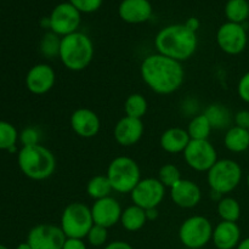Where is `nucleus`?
Wrapping results in <instances>:
<instances>
[{"mask_svg":"<svg viewBox=\"0 0 249 249\" xmlns=\"http://www.w3.org/2000/svg\"><path fill=\"white\" fill-rule=\"evenodd\" d=\"M143 83L158 95H170L184 84L185 71L181 62L160 53L146 56L140 66Z\"/></svg>","mask_w":249,"mask_h":249,"instance_id":"f257e3e1","label":"nucleus"},{"mask_svg":"<svg viewBox=\"0 0 249 249\" xmlns=\"http://www.w3.org/2000/svg\"><path fill=\"white\" fill-rule=\"evenodd\" d=\"M156 50L160 55L179 62L190 60L198 46V39L195 32L185 24H170L157 33L155 38Z\"/></svg>","mask_w":249,"mask_h":249,"instance_id":"f03ea898","label":"nucleus"},{"mask_svg":"<svg viewBox=\"0 0 249 249\" xmlns=\"http://www.w3.org/2000/svg\"><path fill=\"white\" fill-rule=\"evenodd\" d=\"M17 163L21 172L28 179L43 181L55 173L56 158L45 146H22L17 155Z\"/></svg>","mask_w":249,"mask_h":249,"instance_id":"7ed1b4c3","label":"nucleus"},{"mask_svg":"<svg viewBox=\"0 0 249 249\" xmlns=\"http://www.w3.org/2000/svg\"><path fill=\"white\" fill-rule=\"evenodd\" d=\"M94 57V43L82 32L62 36L58 58L67 70L80 72L89 67Z\"/></svg>","mask_w":249,"mask_h":249,"instance_id":"20e7f679","label":"nucleus"},{"mask_svg":"<svg viewBox=\"0 0 249 249\" xmlns=\"http://www.w3.org/2000/svg\"><path fill=\"white\" fill-rule=\"evenodd\" d=\"M108 178L113 191L118 194H130L141 180V170L136 160L128 156L113 158L107 167Z\"/></svg>","mask_w":249,"mask_h":249,"instance_id":"39448f33","label":"nucleus"},{"mask_svg":"<svg viewBox=\"0 0 249 249\" xmlns=\"http://www.w3.org/2000/svg\"><path fill=\"white\" fill-rule=\"evenodd\" d=\"M94 225L91 208L83 202L67 204L61 214L60 228L67 238H87Z\"/></svg>","mask_w":249,"mask_h":249,"instance_id":"423d86ee","label":"nucleus"},{"mask_svg":"<svg viewBox=\"0 0 249 249\" xmlns=\"http://www.w3.org/2000/svg\"><path fill=\"white\" fill-rule=\"evenodd\" d=\"M242 180V168L236 160L224 158L218 162L207 173V182L211 191L216 194L228 195L232 192Z\"/></svg>","mask_w":249,"mask_h":249,"instance_id":"0eeeda50","label":"nucleus"},{"mask_svg":"<svg viewBox=\"0 0 249 249\" xmlns=\"http://www.w3.org/2000/svg\"><path fill=\"white\" fill-rule=\"evenodd\" d=\"M213 225L203 215H192L184 220L179 229V240L184 247L201 249L206 247L213 237Z\"/></svg>","mask_w":249,"mask_h":249,"instance_id":"6e6552de","label":"nucleus"},{"mask_svg":"<svg viewBox=\"0 0 249 249\" xmlns=\"http://www.w3.org/2000/svg\"><path fill=\"white\" fill-rule=\"evenodd\" d=\"M186 164L196 172H207L218 162V152L209 140H191L184 151Z\"/></svg>","mask_w":249,"mask_h":249,"instance_id":"1a4fd4ad","label":"nucleus"},{"mask_svg":"<svg viewBox=\"0 0 249 249\" xmlns=\"http://www.w3.org/2000/svg\"><path fill=\"white\" fill-rule=\"evenodd\" d=\"M131 201L142 209L158 208L165 197V187L157 178H145L130 192Z\"/></svg>","mask_w":249,"mask_h":249,"instance_id":"9d476101","label":"nucleus"},{"mask_svg":"<svg viewBox=\"0 0 249 249\" xmlns=\"http://www.w3.org/2000/svg\"><path fill=\"white\" fill-rule=\"evenodd\" d=\"M216 43L220 50L228 55H238L247 46L248 36L245 24L226 22L216 32Z\"/></svg>","mask_w":249,"mask_h":249,"instance_id":"9b49d317","label":"nucleus"},{"mask_svg":"<svg viewBox=\"0 0 249 249\" xmlns=\"http://www.w3.org/2000/svg\"><path fill=\"white\" fill-rule=\"evenodd\" d=\"M50 31L58 36H66L78 32L80 21V12L71 2H61L53 7V12L49 16Z\"/></svg>","mask_w":249,"mask_h":249,"instance_id":"f8f14e48","label":"nucleus"},{"mask_svg":"<svg viewBox=\"0 0 249 249\" xmlns=\"http://www.w3.org/2000/svg\"><path fill=\"white\" fill-rule=\"evenodd\" d=\"M66 238L60 226L39 224L28 232L27 243L32 249H62Z\"/></svg>","mask_w":249,"mask_h":249,"instance_id":"ddd939ff","label":"nucleus"},{"mask_svg":"<svg viewBox=\"0 0 249 249\" xmlns=\"http://www.w3.org/2000/svg\"><path fill=\"white\" fill-rule=\"evenodd\" d=\"M73 133L83 139H92L100 133L101 121L96 112L90 108H77L70 118Z\"/></svg>","mask_w":249,"mask_h":249,"instance_id":"4468645a","label":"nucleus"},{"mask_svg":"<svg viewBox=\"0 0 249 249\" xmlns=\"http://www.w3.org/2000/svg\"><path fill=\"white\" fill-rule=\"evenodd\" d=\"M56 83V73L48 63L34 65L26 75V87L32 94L44 95L50 91Z\"/></svg>","mask_w":249,"mask_h":249,"instance_id":"2eb2a0df","label":"nucleus"},{"mask_svg":"<svg viewBox=\"0 0 249 249\" xmlns=\"http://www.w3.org/2000/svg\"><path fill=\"white\" fill-rule=\"evenodd\" d=\"M122 213H123V209H122L121 204L112 196L97 199L91 207L94 224L104 226L106 229H109L118 224L121 221Z\"/></svg>","mask_w":249,"mask_h":249,"instance_id":"dca6fc26","label":"nucleus"},{"mask_svg":"<svg viewBox=\"0 0 249 249\" xmlns=\"http://www.w3.org/2000/svg\"><path fill=\"white\" fill-rule=\"evenodd\" d=\"M145 131L142 119L124 116L116 123L113 129L114 140L123 147H131L141 140Z\"/></svg>","mask_w":249,"mask_h":249,"instance_id":"f3484780","label":"nucleus"},{"mask_svg":"<svg viewBox=\"0 0 249 249\" xmlns=\"http://www.w3.org/2000/svg\"><path fill=\"white\" fill-rule=\"evenodd\" d=\"M169 190L173 203L180 208H195L202 199L201 187L192 180L181 179Z\"/></svg>","mask_w":249,"mask_h":249,"instance_id":"a211bd4d","label":"nucleus"},{"mask_svg":"<svg viewBox=\"0 0 249 249\" xmlns=\"http://www.w3.org/2000/svg\"><path fill=\"white\" fill-rule=\"evenodd\" d=\"M118 14L126 23H143L152 16V5L148 0H123L119 4Z\"/></svg>","mask_w":249,"mask_h":249,"instance_id":"6ab92c4d","label":"nucleus"},{"mask_svg":"<svg viewBox=\"0 0 249 249\" xmlns=\"http://www.w3.org/2000/svg\"><path fill=\"white\" fill-rule=\"evenodd\" d=\"M218 249H235L241 242V230L237 223L220 221L213 230L212 237Z\"/></svg>","mask_w":249,"mask_h":249,"instance_id":"aec40b11","label":"nucleus"},{"mask_svg":"<svg viewBox=\"0 0 249 249\" xmlns=\"http://www.w3.org/2000/svg\"><path fill=\"white\" fill-rule=\"evenodd\" d=\"M190 141H191V138L186 129L173 126L163 131L160 139V145L164 152L178 155V153H184Z\"/></svg>","mask_w":249,"mask_h":249,"instance_id":"412c9836","label":"nucleus"},{"mask_svg":"<svg viewBox=\"0 0 249 249\" xmlns=\"http://www.w3.org/2000/svg\"><path fill=\"white\" fill-rule=\"evenodd\" d=\"M224 145L230 152H245L249 148V130L237 125L230 126L224 135Z\"/></svg>","mask_w":249,"mask_h":249,"instance_id":"4be33fe9","label":"nucleus"},{"mask_svg":"<svg viewBox=\"0 0 249 249\" xmlns=\"http://www.w3.org/2000/svg\"><path fill=\"white\" fill-rule=\"evenodd\" d=\"M119 223L122 224L123 229H125L129 232L140 231L145 226V224L147 223L146 211L141 208V207L131 204V206L123 209V213H122L121 221Z\"/></svg>","mask_w":249,"mask_h":249,"instance_id":"5701e85b","label":"nucleus"},{"mask_svg":"<svg viewBox=\"0 0 249 249\" xmlns=\"http://www.w3.org/2000/svg\"><path fill=\"white\" fill-rule=\"evenodd\" d=\"M204 116L211 123L213 129H226L230 128L231 114L230 111L221 104H212L204 109Z\"/></svg>","mask_w":249,"mask_h":249,"instance_id":"b1692460","label":"nucleus"},{"mask_svg":"<svg viewBox=\"0 0 249 249\" xmlns=\"http://www.w3.org/2000/svg\"><path fill=\"white\" fill-rule=\"evenodd\" d=\"M112 191H113V189H112V185L109 182L108 178L106 177V174L95 175L87 184L88 196L94 199V201L109 197Z\"/></svg>","mask_w":249,"mask_h":249,"instance_id":"393cba45","label":"nucleus"},{"mask_svg":"<svg viewBox=\"0 0 249 249\" xmlns=\"http://www.w3.org/2000/svg\"><path fill=\"white\" fill-rule=\"evenodd\" d=\"M216 212L220 216L221 221H230L237 223L241 216L240 202L233 197H221L216 206Z\"/></svg>","mask_w":249,"mask_h":249,"instance_id":"a878e982","label":"nucleus"},{"mask_svg":"<svg viewBox=\"0 0 249 249\" xmlns=\"http://www.w3.org/2000/svg\"><path fill=\"white\" fill-rule=\"evenodd\" d=\"M148 109V104L146 97L142 94L134 92L126 97L124 102V112L125 116L131 117V118L142 119L146 116Z\"/></svg>","mask_w":249,"mask_h":249,"instance_id":"bb28decb","label":"nucleus"},{"mask_svg":"<svg viewBox=\"0 0 249 249\" xmlns=\"http://www.w3.org/2000/svg\"><path fill=\"white\" fill-rule=\"evenodd\" d=\"M186 130L191 140H208L213 128L207 117L202 113L197 114L190 121Z\"/></svg>","mask_w":249,"mask_h":249,"instance_id":"cd10ccee","label":"nucleus"},{"mask_svg":"<svg viewBox=\"0 0 249 249\" xmlns=\"http://www.w3.org/2000/svg\"><path fill=\"white\" fill-rule=\"evenodd\" d=\"M225 15L229 22L243 24L249 17V2L247 0H229L225 5Z\"/></svg>","mask_w":249,"mask_h":249,"instance_id":"c85d7f7f","label":"nucleus"},{"mask_svg":"<svg viewBox=\"0 0 249 249\" xmlns=\"http://www.w3.org/2000/svg\"><path fill=\"white\" fill-rule=\"evenodd\" d=\"M18 135L17 129L11 123L0 121V150L9 151V152L16 150Z\"/></svg>","mask_w":249,"mask_h":249,"instance_id":"c756f323","label":"nucleus"},{"mask_svg":"<svg viewBox=\"0 0 249 249\" xmlns=\"http://www.w3.org/2000/svg\"><path fill=\"white\" fill-rule=\"evenodd\" d=\"M60 44L61 36L55 34L53 32H49L43 36L40 41V53L45 56L46 58H55L58 57L60 53Z\"/></svg>","mask_w":249,"mask_h":249,"instance_id":"7c9ffc66","label":"nucleus"},{"mask_svg":"<svg viewBox=\"0 0 249 249\" xmlns=\"http://www.w3.org/2000/svg\"><path fill=\"white\" fill-rule=\"evenodd\" d=\"M158 180L164 185L165 189H172L175 184L180 181L182 179L181 173H180L179 168L177 165L172 164V163H168V164L162 165L160 168V172H158Z\"/></svg>","mask_w":249,"mask_h":249,"instance_id":"2f4dec72","label":"nucleus"},{"mask_svg":"<svg viewBox=\"0 0 249 249\" xmlns=\"http://www.w3.org/2000/svg\"><path fill=\"white\" fill-rule=\"evenodd\" d=\"M107 238H108V229L96 225V224L92 225L87 236L88 243L92 247H102L106 245Z\"/></svg>","mask_w":249,"mask_h":249,"instance_id":"473e14b6","label":"nucleus"},{"mask_svg":"<svg viewBox=\"0 0 249 249\" xmlns=\"http://www.w3.org/2000/svg\"><path fill=\"white\" fill-rule=\"evenodd\" d=\"M80 14H91L101 7L102 0H70Z\"/></svg>","mask_w":249,"mask_h":249,"instance_id":"72a5a7b5","label":"nucleus"},{"mask_svg":"<svg viewBox=\"0 0 249 249\" xmlns=\"http://www.w3.org/2000/svg\"><path fill=\"white\" fill-rule=\"evenodd\" d=\"M19 141H21L22 146H33L38 145L39 141H40V133L36 128L33 126H28V128H24L21 131V134L18 135Z\"/></svg>","mask_w":249,"mask_h":249,"instance_id":"f704fd0d","label":"nucleus"},{"mask_svg":"<svg viewBox=\"0 0 249 249\" xmlns=\"http://www.w3.org/2000/svg\"><path fill=\"white\" fill-rule=\"evenodd\" d=\"M237 94L242 101L249 104V72L245 73L241 77L240 82L237 84Z\"/></svg>","mask_w":249,"mask_h":249,"instance_id":"c9c22d12","label":"nucleus"},{"mask_svg":"<svg viewBox=\"0 0 249 249\" xmlns=\"http://www.w3.org/2000/svg\"><path fill=\"white\" fill-rule=\"evenodd\" d=\"M233 122H235V125L240 126V128L249 129V111L247 109L238 111L233 117Z\"/></svg>","mask_w":249,"mask_h":249,"instance_id":"e433bc0d","label":"nucleus"},{"mask_svg":"<svg viewBox=\"0 0 249 249\" xmlns=\"http://www.w3.org/2000/svg\"><path fill=\"white\" fill-rule=\"evenodd\" d=\"M62 249H88V247L82 238H66Z\"/></svg>","mask_w":249,"mask_h":249,"instance_id":"4c0bfd02","label":"nucleus"},{"mask_svg":"<svg viewBox=\"0 0 249 249\" xmlns=\"http://www.w3.org/2000/svg\"><path fill=\"white\" fill-rule=\"evenodd\" d=\"M104 249H134L125 241H113V242H109L105 246Z\"/></svg>","mask_w":249,"mask_h":249,"instance_id":"58836bf2","label":"nucleus"},{"mask_svg":"<svg viewBox=\"0 0 249 249\" xmlns=\"http://www.w3.org/2000/svg\"><path fill=\"white\" fill-rule=\"evenodd\" d=\"M184 24L186 26V28H189L190 31L196 33V32L198 31L199 26H201V22H199V19L197 18V17H190V18L187 19Z\"/></svg>","mask_w":249,"mask_h":249,"instance_id":"ea45409f","label":"nucleus"},{"mask_svg":"<svg viewBox=\"0 0 249 249\" xmlns=\"http://www.w3.org/2000/svg\"><path fill=\"white\" fill-rule=\"evenodd\" d=\"M146 216H147V221L156 220V219L158 218V209L157 208L147 209V211H146Z\"/></svg>","mask_w":249,"mask_h":249,"instance_id":"a19ab883","label":"nucleus"},{"mask_svg":"<svg viewBox=\"0 0 249 249\" xmlns=\"http://www.w3.org/2000/svg\"><path fill=\"white\" fill-rule=\"evenodd\" d=\"M236 249H249V237L241 241L240 245L237 246V248Z\"/></svg>","mask_w":249,"mask_h":249,"instance_id":"79ce46f5","label":"nucleus"},{"mask_svg":"<svg viewBox=\"0 0 249 249\" xmlns=\"http://www.w3.org/2000/svg\"><path fill=\"white\" fill-rule=\"evenodd\" d=\"M15 249H32V248H31V246L28 245V243L23 242V243H19V245L17 246V247Z\"/></svg>","mask_w":249,"mask_h":249,"instance_id":"37998d69","label":"nucleus"},{"mask_svg":"<svg viewBox=\"0 0 249 249\" xmlns=\"http://www.w3.org/2000/svg\"><path fill=\"white\" fill-rule=\"evenodd\" d=\"M0 249H9L6 247V246H4V245H0Z\"/></svg>","mask_w":249,"mask_h":249,"instance_id":"c03bdc74","label":"nucleus"},{"mask_svg":"<svg viewBox=\"0 0 249 249\" xmlns=\"http://www.w3.org/2000/svg\"><path fill=\"white\" fill-rule=\"evenodd\" d=\"M247 185H248V187H249V174H248V177H247Z\"/></svg>","mask_w":249,"mask_h":249,"instance_id":"a18cd8bd","label":"nucleus"},{"mask_svg":"<svg viewBox=\"0 0 249 249\" xmlns=\"http://www.w3.org/2000/svg\"><path fill=\"white\" fill-rule=\"evenodd\" d=\"M248 130H249V129H248Z\"/></svg>","mask_w":249,"mask_h":249,"instance_id":"49530a36","label":"nucleus"}]
</instances>
